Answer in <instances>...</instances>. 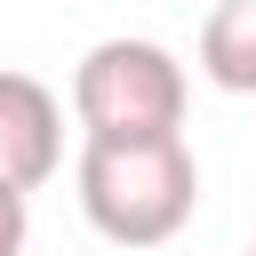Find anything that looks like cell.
<instances>
[{"label":"cell","mask_w":256,"mask_h":256,"mask_svg":"<svg viewBox=\"0 0 256 256\" xmlns=\"http://www.w3.org/2000/svg\"><path fill=\"white\" fill-rule=\"evenodd\" d=\"M80 216L112 248H160L200 208V160L184 128L168 136H80Z\"/></svg>","instance_id":"obj_1"},{"label":"cell","mask_w":256,"mask_h":256,"mask_svg":"<svg viewBox=\"0 0 256 256\" xmlns=\"http://www.w3.org/2000/svg\"><path fill=\"white\" fill-rule=\"evenodd\" d=\"M184 64L160 40H96L72 64V120L80 136H168L184 128Z\"/></svg>","instance_id":"obj_2"},{"label":"cell","mask_w":256,"mask_h":256,"mask_svg":"<svg viewBox=\"0 0 256 256\" xmlns=\"http://www.w3.org/2000/svg\"><path fill=\"white\" fill-rule=\"evenodd\" d=\"M56 168H64V104H56V88L0 64V184L40 192Z\"/></svg>","instance_id":"obj_3"},{"label":"cell","mask_w":256,"mask_h":256,"mask_svg":"<svg viewBox=\"0 0 256 256\" xmlns=\"http://www.w3.org/2000/svg\"><path fill=\"white\" fill-rule=\"evenodd\" d=\"M200 72L224 96H256V0H216L200 24Z\"/></svg>","instance_id":"obj_4"},{"label":"cell","mask_w":256,"mask_h":256,"mask_svg":"<svg viewBox=\"0 0 256 256\" xmlns=\"http://www.w3.org/2000/svg\"><path fill=\"white\" fill-rule=\"evenodd\" d=\"M24 240H32V192L0 184V256H24Z\"/></svg>","instance_id":"obj_5"},{"label":"cell","mask_w":256,"mask_h":256,"mask_svg":"<svg viewBox=\"0 0 256 256\" xmlns=\"http://www.w3.org/2000/svg\"><path fill=\"white\" fill-rule=\"evenodd\" d=\"M248 256H256V240H248Z\"/></svg>","instance_id":"obj_6"}]
</instances>
